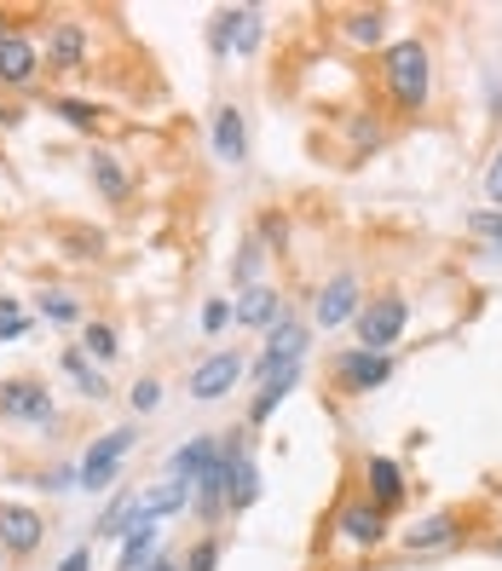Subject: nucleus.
Listing matches in <instances>:
<instances>
[{
	"label": "nucleus",
	"instance_id": "nucleus-11",
	"mask_svg": "<svg viewBox=\"0 0 502 571\" xmlns=\"http://www.w3.org/2000/svg\"><path fill=\"white\" fill-rule=\"evenodd\" d=\"M87 24H75V17H58V24L47 29V70L58 75H75V70H87Z\"/></svg>",
	"mask_w": 502,
	"mask_h": 571
},
{
	"label": "nucleus",
	"instance_id": "nucleus-35",
	"mask_svg": "<svg viewBox=\"0 0 502 571\" xmlns=\"http://www.w3.org/2000/svg\"><path fill=\"white\" fill-rule=\"evenodd\" d=\"M179 571H219V543L203 537V543H196L191 555H186V566H179Z\"/></svg>",
	"mask_w": 502,
	"mask_h": 571
},
{
	"label": "nucleus",
	"instance_id": "nucleus-22",
	"mask_svg": "<svg viewBox=\"0 0 502 571\" xmlns=\"http://www.w3.org/2000/svg\"><path fill=\"white\" fill-rule=\"evenodd\" d=\"M266 242H260V237H249L243 242V249H237V260H231V289L237 295H243V289H254V283H260V272H266Z\"/></svg>",
	"mask_w": 502,
	"mask_h": 571
},
{
	"label": "nucleus",
	"instance_id": "nucleus-42",
	"mask_svg": "<svg viewBox=\"0 0 502 571\" xmlns=\"http://www.w3.org/2000/svg\"><path fill=\"white\" fill-rule=\"evenodd\" d=\"M497 555H502V537H497Z\"/></svg>",
	"mask_w": 502,
	"mask_h": 571
},
{
	"label": "nucleus",
	"instance_id": "nucleus-30",
	"mask_svg": "<svg viewBox=\"0 0 502 571\" xmlns=\"http://www.w3.org/2000/svg\"><path fill=\"white\" fill-rule=\"evenodd\" d=\"M468 231H474L479 242H491V249L502 254V209H474V214H468Z\"/></svg>",
	"mask_w": 502,
	"mask_h": 571
},
{
	"label": "nucleus",
	"instance_id": "nucleus-38",
	"mask_svg": "<svg viewBox=\"0 0 502 571\" xmlns=\"http://www.w3.org/2000/svg\"><path fill=\"white\" fill-rule=\"evenodd\" d=\"M486 197H491V209H502V151L491 156V168H486Z\"/></svg>",
	"mask_w": 502,
	"mask_h": 571
},
{
	"label": "nucleus",
	"instance_id": "nucleus-37",
	"mask_svg": "<svg viewBox=\"0 0 502 571\" xmlns=\"http://www.w3.org/2000/svg\"><path fill=\"white\" fill-rule=\"evenodd\" d=\"M231 323V300H208L203 306V335H219Z\"/></svg>",
	"mask_w": 502,
	"mask_h": 571
},
{
	"label": "nucleus",
	"instance_id": "nucleus-23",
	"mask_svg": "<svg viewBox=\"0 0 502 571\" xmlns=\"http://www.w3.org/2000/svg\"><path fill=\"white\" fill-rule=\"evenodd\" d=\"M93 186H98V197L105 202H128V174H122V162H116L110 151H93Z\"/></svg>",
	"mask_w": 502,
	"mask_h": 571
},
{
	"label": "nucleus",
	"instance_id": "nucleus-3",
	"mask_svg": "<svg viewBox=\"0 0 502 571\" xmlns=\"http://www.w3.org/2000/svg\"><path fill=\"white\" fill-rule=\"evenodd\" d=\"M133 427H110V433H98L93 439V451L82 456V479H75V485H82V491H110V485H116V474H122V456L133 451Z\"/></svg>",
	"mask_w": 502,
	"mask_h": 571
},
{
	"label": "nucleus",
	"instance_id": "nucleus-29",
	"mask_svg": "<svg viewBox=\"0 0 502 571\" xmlns=\"http://www.w3.org/2000/svg\"><path fill=\"white\" fill-rule=\"evenodd\" d=\"M52 116H64L75 133H93L98 128V105H87V98H52Z\"/></svg>",
	"mask_w": 502,
	"mask_h": 571
},
{
	"label": "nucleus",
	"instance_id": "nucleus-2",
	"mask_svg": "<svg viewBox=\"0 0 502 571\" xmlns=\"http://www.w3.org/2000/svg\"><path fill=\"white\" fill-rule=\"evenodd\" d=\"M405 323H410V300L398 289H381L358 306L352 330H358V346H364V353H387V346L405 335Z\"/></svg>",
	"mask_w": 502,
	"mask_h": 571
},
{
	"label": "nucleus",
	"instance_id": "nucleus-9",
	"mask_svg": "<svg viewBox=\"0 0 502 571\" xmlns=\"http://www.w3.org/2000/svg\"><path fill=\"white\" fill-rule=\"evenodd\" d=\"M307 346H312V330H307L300 318L284 312V318H277L272 330H266V353L254 358V376L266 381L272 370H284V364H300V358H307Z\"/></svg>",
	"mask_w": 502,
	"mask_h": 571
},
{
	"label": "nucleus",
	"instance_id": "nucleus-12",
	"mask_svg": "<svg viewBox=\"0 0 502 571\" xmlns=\"http://www.w3.org/2000/svg\"><path fill=\"white\" fill-rule=\"evenodd\" d=\"M462 525H468V520H462V508H439V514L416 520L398 543H405V555H433V548H451L462 537Z\"/></svg>",
	"mask_w": 502,
	"mask_h": 571
},
{
	"label": "nucleus",
	"instance_id": "nucleus-6",
	"mask_svg": "<svg viewBox=\"0 0 502 571\" xmlns=\"http://www.w3.org/2000/svg\"><path fill=\"white\" fill-rule=\"evenodd\" d=\"M243 370H249V364H243V353H237V346H231V353L219 346V353H208V358H203V364H196V370L186 376V393H191L196 404H219V398H226L237 381H243Z\"/></svg>",
	"mask_w": 502,
	"mask_h": 571
},
{
	"label": "nucleus",
	"instance_id": "nucleus-40",
	"mask_svg": "<svg viewBox=\"0 0 502 571\" xmlns=\"http://www.w3.org/2000/svg\"><path fill=\"white\" fill-rule=\"evenodd\" d=\"M139 571H179V560H174V555H151V560L139 566Z\"/></svg>",
	"mask_w": 502,
	"mask_h": 571
},
{
	"label": "nucleus",
	"instance_id": "nucleus-7",
	"mask_svg": "<svg viewBox=\"0 0 502 571\" xmlns=\"http://www.w3.org/2000/svg\"><path fill=\"white\" fill-rule=\"evenodd\" d=\"M0 416H7V421H35V427H52V421H58V411H52L47 381H35V376H12V381H0Z\"/></svg>",
	"mask_w": 502,
	"mask_h": 571
},
{
	"label": "nucleus",
	"instance_id": "nucleus-39",
	"mask_svg": "<svg viewBox=\"0 0 502 571\" xmlns=\"http://www.w3.org/2000/svg\"><path fill=\"white\" fill-rule=\"evenodd\" d=\"M58 571H93V548L82 543V548H70V555H64V566H58Z\"/></svg>",
	"mask_w": 502,
	"mask_h": 571
},
{
	"label": "nucleus",
	"instance_id": "nucleus-8",
	"mask_svg": "<svg viewBox=\"0 0 502 571\" xmlns=\"http://www.w3.org/2000/svg\"><path fill=\"white\" fill-rule=\"evenodd\" d=\"M358 306H364V283H358V272H335L324 289H318L312 323H318V330H340V323L358 318Z\"/></svg>",
	"mask_w": 502,
	"mask_h": 571
},
{
	"label": "nucleus",
	"instance_id": "nucleus-31",
	"mask_svg": "<svg viewBox=\"0 0 502 571\" xmlns=\"http://www.w3.org/2000/svg\"><path fill=\"white\" fill-rule=\"evenodd\" d=\"M17 335H29L24 300H7V295H0V341H17Z\"/></svg>",
	"mask_w": 502,
	"mask_h": 571
},
{
	"label": "nucleus",
	"instance_id": "nucleus-27",
	"mask_svg": "<svg viewBox=\"0 0 502 571\" xmlns=\"http://www.w3.org/2000/svg\"><path fill=\"white\" fill-rule=\"evenodd\" d=\"M347 139H352V162H364L370 151L387 145V128H381L375 116H352V121H347Z\"/></svg>",
	"mask_w": 502,
	"mask_h": 571
},
{
	"label": "nucleus",
	"instance_id": "nucleus-24",
	"mask_svg": "<svg viewBox=\"0 0 502 571\" xmlns=\"http://www.w3.org/2000/svg\"><path fill=\"white\" fill-rule=\"evenodd\" d=\"M347 40H352V47H381V40H387V12H381V7L347 12Z\"/></svg>",
	"mask_w": 502,
	"mask_h": 571
},
{
	"label": "nucleus",
	"instance_id": "nucleus-15",
	"mask_svg": "<svg viewBox=\"0 0 502 571\" xmlns=\"http://www.w3.org/2000/svg\"><path fill=\"white\" fill-rule=\"evenodd\" d=\"M214 156L226 162V168H243V162H249V116L237 105L214 110Z\"/></svg>",
	"mask_w": 502,
	"mask_h": 571
},
{
	"label": "nucleus",
	"instance_id": "nucleus-17",
	"mask_svg": "<svg viewBox=\"0 0 502 571\" xmlns=\"http://www.w3.org/2000/svg\"><path fill=\"white\" fill-rule=\"evenodd\" d=\"M214 462H219V433L186 439V444H179V451L168 456V479H186V485H196V479H203Z\"/></svg>",
	"mask_w": 502,
	"mask_h": 571
},
{
	"label": "nucleus",
	"instance_id": "nucleus-41",
	"mask_svg": "<svg viewBox=\"0 0 502 571\" xmlns=\"http://www.w3.org/2000/svg\"><path fill=\"white\" fill-rule=\"evenodd\" d=\"M7 24H12V17H7V12H0V40H7V35H12V29H7Z\"/></svg>",
	"mask_w": 502,
	"mask_h": 571
},
{
	"label": "nucleus",
	"instance_id": "nucleus-16",
	"mask_svg": "<svg viewBox=\"0 0 502 571\" xmlns=\"http://www.w3.org/2000/svg\"><path fill=\"white\" fill-rule=\"evenodd\" d=\"M364 485H370V502L375 508H398L410 497V479H405V467H398L393 456H364Z\"/></svg>",
	"mask_w": 502,
	"mask_h": 571
},
{
	"label": "nucleus",
	"instance_id": "nucleus-33",
	"mask_svg": "<svg viewBox=\"0 0 502 571\" xmlns=\"http://www.w3.org/2000/svg\"><path fill=\"white\" fill-rule=\"evenodd\" d=\"M128 404H133L139 416H151L156 404H163V381H156V376H139V381H133V393H128Z\"/></svg>",
	"mask_w": 502,
	"mask_h": 571
},
{
	"label": "nucleus",
	"instance_id": "nucleus-4",
	"mask_svg": "<svg viewBox=\"0 0 502 571\" xmlns=\"http://www.w3.org/2000/svg\"><path fill=\"white\" fill-rule=\"evenodd\" d=\"M335 537L347 548H358V555H370V548L387 543V508H375L370 497H347L335 514Z\"/></svg>",
	"mask_w": 502,
	"mask_h": 571
},
{
	"label": "nucleus",
	"instance_id": "nucleus-18",
	"mask_svg": "<svg viewBox=\"0 0 502 571\" xmlns=\"http://www.w3.org/2000/svg\"><path fill=\"white\" fill-rule=\"evenodd\" d=\"M300 386V364H284V370H272L266 381H260V393H254V404H249V427H260V421H272L277 416V404H284L289 393Z\"/></svg>",
	"mask_w": 502,
	"mask_h": 571
},
{
	"label": "nucleus",
	"instance_id": "nucleus-32",
	"mask_svg": "<svg viewBox=\"0 0 502 571\" xmlns=\"http://www.w3.org/2000/svg\"><path fill=\"white\" fill-rule=\"evenodd\" d=\"M237 52H254L260 47V12L254 7H237V35H231Z\"/></svg>",
	"mask_w": 502,
	"mask_h": 571
},
{
	"label": "nucleus",
	"instance_id": "nucleus-1",
	"mask_svg": "<svg viewBox=\"0 0 502 571\" xmlns=\"http://www.w3.org/2000/svg\"><path fill=\"white\" fill-rule=\"evenodd\" d=\"M381 87H387L398 116L428 110V98H433V52H428V40H416V35L393 40V47L381 52Z\"/></svg>",
	"mask_w": 502,
	"mask_h": 571
},
{
	"label": "nucleus",
	"instance_id": "nucleus-43",
	"mask_svg": "<svg viewBox=\"0 0 502 571\" xmlns=\"http://www.w3.org/2000/svg\"><path fill=\"white\" fill-rule=\"evenodd\" d=\"M0 560H7V548H0Z\"/></svg>",
	"mask_w": 502,
	"mask_h": 571
},
{
	"label": "nucleus",
	"instance_id": "nucleus-28",
	"mask_svg": "<svg viewBox=\"0 0 502 571\" xmlns=\"http://www.w3.org/2000/svg\"><path fill=\"white\" fill-rule=\"evenodd\" d=\"M41 318H52V323H82L87 312H82V295H70V289H41Z\"/></svg>",
	"mask_w": 502,
	"mask_h": 571
},
{
	"label": "nucleus",
	"instance_id": "nucleus-26",
	"mask_svg": "<svg viewBox=\"0 0 502 571\" xmlns=\"http://www.w3.org/2000/svg\"><path fill=\"white\" fill-rule=\"evenodd\" d=\"M133 491H116L110 502H105V514L93 520V537H105V543H122V532H128V520H133Z\"/></svg>",
	"mask_w": 502,
	"mask_h": 571
},
{
	"label": "nucleus",
	"instance_id": "nucleus-34",
	"mask_svg": "<svg viewBox=\"0 0 502 571\" xmlns=\"http://www.w3.org/2000/svg\"><path fill=\"white\" fill-rule=\"evenodd\" d=\"M254 237L266 242V254H272V249H284V242H289V219L277 214V209H266V214H260V231H254Z\"/></svg>",
	"mask_w": 502,
	"mask_h": 571
},
{
	"label": "nucleus",
	"instance_id": "nucleus-25",
	"mask_svg": "<svg viewBox=\"0 0 502 571\" xmlns=\"http://www.w3.org/2000/svg\"><path fill=\"white\" fill-rule=\"evenodd\" d=\"M82 353H87L93 364H110L116 353H122V335H116V323L87 318V323H82Z\"/></svg>",
	"mask_w": 502,
	"mask_h": 571
},
{
	"label": "nucleus",
	"instance_id": "nucleus-21",
	"mask_svg": "<svg viewBox=\"0 0 502 571\" xmlns=\"http://www.w3.org/2000/svg\"><path fill=\"white\" fill-rule=\"evenodd\" d=\"M151 548H156V520H128V532H122V566H116V571H139V566H145L151 560Z\"/></svg>",
	"mask_w": 502,
	"mask_h": 571
},
{
	"label": "nucleus",
	"instance_id": "nucleus-5",
	"mask_svg": "<svg viewBox=\"0 0 502 571\" xmlns=\"http://www.w3.org/2000/svg\"><path fill=\"white\" fill-rule=\"evenodd\" d=\"M387 381H393V353H364V346H352V353L335 358V393H347V398H364Z\"/></svg>",
	"mask_w": 502,
	"mask_h": 571
},
{
	"label": "nucleus",
	"instance_id": "nucleus-13",
	"mask_svg": "<svg viewBox=\"0 0 502 571\" xmlns=\"http://www.w3.org/2000/svg\"><path fill=\"white\" fill-rule=\"evenodd\" d=\"M35 75H41V47L12 29L0 40V87H35Z\"/></svg>",
	"mask_w": 502,
	"mask_h": 571
},
{
	"label": "nucleus",
	"instance_id": "nucleus-19",
	"mask_svg": "<svg viewBox=\"0 0 502 571\" xmlns=\"http://www.w3.org/2000/svg\"><path fill=\"white\" fill-rule=\"evenodd\" d=\"M179 508H191V485H186V479H168V485H151V491L133 502V514L163 525L168 514H179Z\"/></svg>",
	"mask_w": 502,
	"mask_h": 571
},
{
	"label": "nucleus",
	"instance_id": "nucleus-10",
	"mask_svg": "<svg viewBox=\"0 0 502 571\" xmlns=\"http://www.w3.org/2000/svg\"><path fill=\"white\" fill-rule=\"evenodd\" d=\"M47 543V520L35 514L29 502H0V548H7V555H35V548Z\"/></svg>",
	"mask_w": 502,
	"mask_h": 571
},
{
	"label": "nucleus",
	"instance_id": "nucleus-20",
	"mask_svg": "<svg viewBox=\"0 0 502 571\" xmlns=\"http://www.w3.org/2000/svg\"><path fill=\"white\" fill-rule=\"evenodd\" d=\"M58 364H64V376L75 381V393H82V398H110V381H105V370H98V364L82 353V346H64V358H58Z\"/></svg>",
	"mask_w": 502,
	"mask_h": 571
},
{
	"label": "nucleus",
	"instance_id": "nucleus-36",
	"mask_svg": "<svg viewBox=\"0 0 502 571\" xmlns=\"http://www.w3.org/2000/svg\"><path fill=\"white\" fill-rule=\"evenodd\" d=\"M231 35H237V7L214 17V58H226V52H231Z\"/></svg>",
	"mask_w": 502,
	"mask_h": 571
},
{
	"label": "nucleus",
	"instance_id": "nucleus-14",
	"mask_svg": "<svg viewBox=\"0 0 502 571\" xmlns=\"http://www.w3.org/2000/svg\"><path fill=\"white\" fill-rule=\"evenodd\" d=\"M284 312H289V306H284V289H272V283H254V289L237 295L231 323H243V330H272Z\"/></svg>",
	"mask_w": 502,
	"mask_h": 571
}]
</instances>
